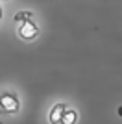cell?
<instances>
[{"instance_id":"cell-1","label":"cell","mask_w":122,"mask_h":124,"mask_svg":"<svg viewBox=\"0 0 122 124\" xmlns=\"http://www.w3.org/2000/svg\"><path fill=\"white\" fill-rule=\"evenodd\" d=\"M13 31L17 39L24 45L35 43L43 33L39 15L33 9H19L13 13Z\"/></svg>"},{"instance_id":"cell-2","label":"cell","mask_w":122,"mask_h":124,"mask_svg":"<svg viewBox=\"0 0 122 124\" xmlns=\"http://www.w3.org/2000/svg\"><path fill=\"white\" fill-rule=\"evenodd\" d=\"M48 124H80V109L69 100H56L46 109Z\"/></svg>"},{"instance_id":"cell-3","label":"cell","mask_w":122,"mask_h":124,"mask_svg":"<svg viewBox=\"0 0 122 124\" xmlns=\"http://www.w3.org/2000/svg\"><path fill=\"white\" fill-rule=\"evenodd\" d=\"M24 109L22 94L13 85L0 87V119H17Z\"/></svg>"},{"instance_id":"cell-4","label":"cell","mask_w":122,"mask_h":124,"mask_svg":"<svg viewBox=\"0 0 122 124\" xmlns=\"http://www.w3.org/2000/svg\"><path fill=\"white\" fill-rule=\"evenodd\" d=\"M4 21H6V8H4V4H0V28L4 24Z\"/></svg>"},{"instance_id":"cell-5","label":"cell","mask_w":122,"mask_h":124,"mask_svg":"<svg viewBox=\"0 0 122 124\" xmlns=\"http://www.w3.org/2000/svg\"><path fill=\"white\" fill-rule=\"evenodd\" d=\"M13 2H17V0H0V4H13Z\"/></svg>"},{"instance_id":"cell-6","label":"cell","mask_w":122,"mask_h":124,"mask_svg":"<svg viewBox=\"0 0 122 124\" xmlns=\"http://www.w3.org/2000/svg\"><path fill=\"white\" fill-rule=\"evenodd\" d=\"M118 113H120V115H122V108H120V109H118Z\"/></svg>"}]
</instances>
